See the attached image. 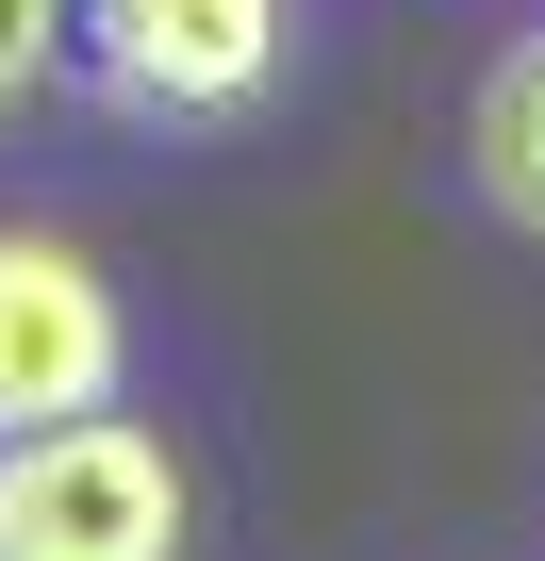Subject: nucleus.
<instances>
[{
  "instance_id": "obj_4",
  "label": "nucleus",
  "mask_w": 545,
  "mask_h": 561,
  "mask_svg": "<svg viewBox=\"0 0 545 561\" xmlns=\"http://www.w3.org/2000/svg\"><path fill=\"white\" fill-rule=\"evenodd\" d=\"M479 198L512 231H545V34L496 50V83H479Z\"/></svg>"
},
{
  "instance_id": "obj_1",
  "label": "nucleus",
  "mask_w": 545,
  "mask_h": 561,
  "mask_svg": "<svg viewBox=\"0 0 545 561\" xmlns=\"http://www.w3.org/2000/svg\"><path fill=\"white\" fill-rule=\"evenodd\" d=\"M0 561H182V462L133 413L0 430Z\"/></svg>"
},
{
  "instance_id": "obj_3",
  "label": "nucleus",
  "mask_w": 545,
  "mask_h": 561,
  "mask_svg": "<svg viewBox=\"0 0 545 561\" xmlns=\"http://www.w3.org/2000/svg\"><path fill=\"white\" fill-rule=\"evenodd\" d=\"M116 397V298L50 231H0V430H50Z\"/></svg>"
},
{
  "instance_id": "obj_2",
  "label": "nucleus",
  "mask_w": 545,
  "mask_h": 561,
  "mask_svg": "<svg viewBox=\"0 0 545 561\" xmlns=\"http://www.w3.org/2000/svg\"><path fill=\"white\" fill-rule=\"evenodd\" d=\"M50 67L133 116H231L282 67V0H50Z\"/></svg>"
},
{
  "instance_id": "obj_5",
  "label": "nucleus",
  "mask_w": 545,
  "mask_h": 561,
  "mask_svg": "<svg viewBox=\"0 0 545 561\" xmlns=\"http://www.w3.org/2000/svg\"><path fill=\"white\" fill-rule=\"evenodd\" d=\"M34 67H50V0H0V116H18Z\"/></svg>"
}]
</instances>
